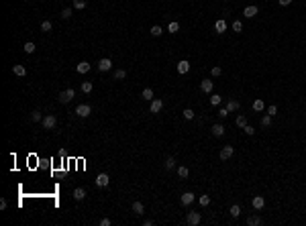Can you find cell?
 I'll return each instance as SVG.
<instances>
[{
	"label": "cell",
	"instance_id": "1",
	"mask_svg": "<svg viewBox=\"0 0 306 226\" xmlns=\"http://www.w3.org/2000/svg\"><path fill=\"white\" fill-rule=\"evenodd\" d=\"M41 124H43V128L45 130H51V128H55V124H57V118L53 114H47L43 120H41Z\"/></svg>",
	"mask_w": 306,
	"mask_h": 226
},
{
	"label": "cell",
	"instance_id": "2",
	"mask_svg": "<svg viewBox=\"0 0 306 226\" xmlns=\"http://www.w3.org/2000/svg\"><path fill=\"white\" fill-rule=\"evenodd\" d=\"M73 96H76V92H73L72 88H68V90H63V92L59 94V102L61 104H68V102H72Z\"/></svg>",
	"mask_w": 306,
	"mask_h": 226
},
{
	"label": "cell",
	"instance_id": "3",
	"mask_svg": "<svg viewBox=\"0 0 306 226\" xmlns=\"http://www.w3.org/2000/svg\"><path fill=\"white\" fill-rule=\"evenodd\" d=\"M90 112H92L90 104H80V106L76 108V114H78L80 118H86V116H90Z\"/></svg>",
	"mask_w": 306,
	"mask_h": 226
},
{
	"label": "cell",
	"instance_id": "4",
	"mask_svg": "<svg viewBox=\"0 0 306 226\" xmlns=\"http://www.w3.org/2000/svg\"><path fill=\"white\" fill-rule=\"evenodd\" d=\"M108 184H110L108 173H98V175H96V185H98V188H106Z\"/></svg>",
	"mask_w": 306,
	"mask_h": 226
},
{
	"label": "cell",
	"instance_id": "5",
	"mask_svg": "<svg viewBox=\"0 0 306 226\" xmlns=\"http://www.w3.org/2000/svg\"><path fill=\"white\" fill-rule=\"evenodd\" d=\"M186 222H188L190 226L200 224V214H198V212H188V216H186Z\"/></svg>",
	"mask_w": 306,
	"mask_h": 226
},
{
	"label": "cell",
	"instance_id": "6",
	"mask_svg": "<svg viewBox=\"0 0 306 226\" xmlns=\"http://www.w3.org/2000/svg\"><path fill=\"white\" fill-rule=\"evenodd\" d=\"M161 108H163V100H159V98H153V100H151V108H149V110L153 112V114H157Z\"/></svg>",
	"mask_w": 306,
	"mask_h": 226
},
{
	"label": "cell",
	"instance_id": "7",
	"mask_svg": "<svg viewBox=\"0 0 306 226\" xmlns=\"http://www.w3.org/2000/svg\"><path fill=\"white\" fill-rule=\"evenodd\" d=\"M231 157H233V147L224 145L223 149H220V159H223V161H227V159H231Z\"/></svg>",
	"mask_w": 306,
	"mask_h": 226
},
{
	"label": "cell",
	"instance_id": "8",
	"mask_svg": "<svg viewBox=\"0 0 306 226\" xmlns=\"http://www.w3.org/2000/svg\"><path fill=\"white\" fill-rule=\"evenodd\" d=\"M180 202L184 206H190L192 202H194V194H192V192H184V194H182V198H180Z\"/></svg>",
	"mask_w": 306,
	"mask_h": 226
},
{
	"label": "cell",
	"instance_id": "9",
	"mask_svg": "<svg viewBox=\"0 0 306 226\" xmlns=\"http://www.w3.org/2000/svg\"><path fill=\"white\" fill-rule=\"evenodd\" d=\"M110 67H112V61L108 59V57H104V59L98 61V69H100V71H108Z\"/></svg>",
	"mask_w": 306,
	"mask_h": 226
},
{
	"label": "cell",
	"instance_id": "10",
	"mask_svg": "<svg viewBox=\"0 0 306 226\" xmlns=\"http://www.w3.org/2000/svg\"><path fill=\"white\" fill-rule=\"evenodd\" d=\"M251 206H253L255 210H261L263 206H265V200H263V196H255L253 200H251Z\"/></svg>",
	"mask_w": 306,
	"mask_h": 226
},
{
	"label": "cell",
	"instance_id": "11",
	"mask_svg": "<svg viewBox=\"0 0 306 226\" xmlns=\"http://www.w3.org/2000/svg\"><path fill=\"white\" fill-rule=\"evenodd\" d=\"M212 88H214V84H212L210 80H202V81H200V90H202V92H206V94H210Z\"/></svg>",
	"mask_w": 306,
	"mask_h": 226
},
{
	"label": "cell",
	"instance_id": "12",
	"mask_svg": "<svg viewBox=\"0 0 306 226\" xmlns=\"http://www.w3.org/2000/svg\"><path fill=\"white\" fill-rule=\"evenodd\" d=\"M84 198H86V189H84V188H76V189H73V200H76V202H82Z\"/></svg>",
	"mask_w": 306,
	"mask_h": 226
},
{
	"label": "cell",
	"instance_id": "13",
	"mask_svg": "<svg viewBox=\"0 0 306 226\" xmlns=\"http://www.w3.org/2000/svg\"><path fill=\"white\" fill-rule=\"evenodd\" d=\"M190 71V61L182 59L180 63H178V73H188Z\"/></svg>",
	"mask_w": 306,
	"mask_h": 226
},
{
	"label": "cell",
	"instance_id": "14",
	"mask_svg": "<svg viewBox=\"0 0 306 226\" xmlns=\"http://www.w3.org/2000/svg\"><path fill=\"white\" fill-rule=\"evenodd\" d=\"M214 31H216V33H224V31H227V22H224V18H218V21L214 22Z\"/></svg>",
	"mask_w": 306,
	"mask_h": 226
},
{
	"label": "cell",
	"instance_id": "15",
	"mask_svg": "<svg viewBox=\"0 0 306 226\" xmlns=\"http://www.w3.org/2000/svg\"><path fill=\"white\" fill-rule=\"evenodd\" d=\"M13 73L18 76V77H23V76H27V67L25 65H13Z\"/></svg>",
	"mask_w": 306,
	"mask_h": 226
},
{
	"label": "cell",
	"instance_id": "16",
	"mask_svg": "<svg viewBox=\"0 0 306 226\" xmlns=\"http://www.w3.org/2000/svg\"><path fill=\"white\" fill-rule=\"evenodd\" d=\"M90 67H92V65L88 63V61H80L76 69H78V73H88V71H90Z\"/></svg>",
	"mask_w": 306,
	"mask_h": 226
},
{
	"label": "cell",
	"instance_id": "17",
	"mask_svg": "<svg viewBox=\"0 0 306 226\" xmlns=\"http://www.w3.org/2000/svg\"><path fill=\"white\" fill-rule=\"evenodd\" d=\"M255 14H257V6H247L243 10V17H247V18H253Z\"/></svg>",
	"mask_w": 306,
	"mask_h": 226
},
{
	"label": "cell",
	"instance_id": "18",
	"mask_svg": "<svg viewBox=\"0 0 306 226\" xmlns=\"http://www.w3.org/2000/svg\"><path fill=\"white\" fill-rule=\"evenodd\" d=\"M210 130H212V135H214V137H223V135H224V126H223V124H214Z\"/></svg>",
	"mask_w": 306,
	"mask_h": 226
},
{
	"label": "cell",
	"instance_id": "19",
	"mask_svg": "<svg viewBox=\"0 0 306 226\" xmlns=\"http://www.w3.org/2000/svg\"><path fill=\"white\" fill-rule=\"evenodd\" d=\"M133 212L137 214V216H141V214L145 212V206H143V202H135V204H133Z\"/></svg>",
	"mask_w": 306,
	"mask_h": 226
},
{
	"label": "cell",
	"instance_id": "20",
	"mask_svg": "<svg viewBox=\"0 0 306 226\" xmlns=\"http://www.w3.org/2000/svg\"><path fill=\"white\" fill-rule=\"evenodd\" d=\"M235 122H237V126H239V128H241V130H243V128L247 126V116H245V114H239V116H237V120H235Z\"/></svg>",
	"mask_w": 306,
	"mask_h": 226
},
{
	"label": "cell",
	"instance_id": "21",
	"mask_svg": "<svg viewBox=\"0 0 306 226\" xmlns=\"http://www.w3.org/2000/svg\"><path fill=\"white\" fill-rule=\"evenodd\" d=\"M227 110H228V112H235V110H239V102H237V100H233V98H231V100L227 102Z\"/></svg>",
	"mask_w": 306,
	"mask_h": 226
},
{
	"label": "cell",
	"instance_id": "22",
	"mask_svg": "<svg viewBox=\"0 0 306 226\" xmlns=\"http://www.w3.org/2000/svg\"><path fill=\"white\" fill-rule=\"evenodd\" d=\"M251 108H253L255 112H261L263 108H265V104H263V100H255V102L251 104Z\"/></svg>",
	"mask_w": 306,
	"mask_h": 226
},
{
	"label": "cell",
	"instance_id": "23",
	"mask_svg": "<svg viewBox=\"0 0 306 226\" xmlns=\"http://www.w3.org/2000/svg\"><path fill=\"white\" fill-rule=\"evenodd\" d=\"M247 224H249V226H257V224H261V218L253 214V216H249V218H247Z\"/></svg>",
	"mask_w": 306,
	"mask_h": 226
},
{
	"label": "cell",
	"instance_id": "24",
	"mask_svg": "<svg viewBox=\"0 0 306 226\" xmlns=\"http://www.w3.org/2000/svg\"><path fill=\"white\" fill-rule=\"evenodd\" d=\"M23 49H25V53H29V55H31V53H35V43L33 41H27L25 45H23Z\"/></svg>",
	"mask_w": 306,
	"mask_h": 226
},
{
	"label": "cell",
	"instance_id": "25",
	"mask_svg": "<svg viewBox=\"0 0 306 226\" xmlns=\"http://www.w3.org/2000/svg\"><path fill=\"white\" fill-rule=\"evenodd\" d=\"M31 120H33V122H39V120H43V114H41L39 110H33L31 112Z\"/></svg>",
	"mask_w": 306,
	"mask_h": 226
},
{
	"label": "cell",
	"instance_id": "26",
	"mask_svg": "<svg viewBox=\"0 0 306 226\" xmlns=\"http://www.w3.org/2000/svg\"><path fill=\"white\" fill-rule=\"evenodd\" d=\"M165 169H169V171L176 169V159H173V157H168V159H165Z\"/></svg>",
	"mask_w": 306,
	"mask_h": 226
},
{
	"label": "cell",
	"instance_id": "27",
	"mask_svg": "<svg viewBox=\"0 0 306 226\" xmlns=\"http://www.w3.org/2000/svg\"><path fill=\"white\" fill-rule=\"evenodd\" d=\"M141 96H143V100H153V90H151V88H145Z\"/></svg>",
	"mask_w": 306,
	"mask_h": 226
},
{
	"label": "cell",
	"instance_id": "28",
	"mask_svg": "<svg viewBox=\"0 0 306 226\" xmlns=\"http://www.w3.org/2000/svg\"><path fill=\"white\" fill-rule=\"evenodd\" d=\"M51 29H53L51 21H43V22H41V31H43V33H49Z\"/></svg>",
	"mask_w": 306,
	"mask_h": 226
},
{
	"label": "cell",
	"instance_id": "29",
	"mask_svg": "<svg viewBox=\"0 0 306 226\" xmlns=\"http://www.w3.org/2000/svg\"><path fill=\"white\" fill-rule=\"evenodd\" d=\"M92 88H94V86H92V81H84V84H82V92H84V94H90Z\"/></svg>",
	"mask_w": 306,
	"mask_h": 226
},
{
	"label": "cell",
	"instance_id": "30",
	"mask_svg": "<svg viewBox=\"0 0 306 226\" xmlns=\"http://www.w3.org/2000/svg\"><path fill=\"white\" fill-rule=\"evenodd\" d=\"M73 8H76V10L86 8V0H73Z\"/></svg>",
	"mask_w": 306,
	"mask_h": 226
},
{
	"label": "cell",
	"instance_id": "31",
	"mask_svg": "<svg viewBox=\"0 0 306 226\" xmlns=\"http://www.w3.org/2000/svg\"><path fill=\"white\" fill-rule=\"evenodd\" d=\"M272 118H273V116L265 114V116H263V118H261V126H263V128H267V126H269V124H272Z\"/></svg>",
	"mask_w": 306,
	"mask_h": 226
},
{
	"label": "cell",
	"instance_id": "32",
	"mask_svg": "<svg viewBox=\"0 0 306 226\" xmlns=\"http://www.w3.org/2000/svg\"><path fill=\"white\" fill-rule=\"evenodd\" d=\"M178 175H180L182 179H186L190 175V171H188V167H178Z\"/></svg>",
	"mask_w": 306,
	"mask_h": 226
},
{
	"label": "cell",
	"instance_id": "33",
	"mask_svg": "<svg viewBox=\"0 0 306 226\" xmlns=\"http://www.w3.org/2000/svg\"><path fill=\"white\" fill-rule=\"evenodd\" d=\"M228 212H231V216H233V218H237L239 214H241V208L235 204V206H231V210H228Z\"/></svg>",
	"mask_w": 306,
	"mask_h": 226
},
{
	"label": "cell",
	"instance_id": "34",
	"mask_svg": "<svg viewBox=\"0 0 306 226\" xmlns=\"http://www.w3.org/2000/svg\"><path fill=\"white\" fill-rule=\"evenodd\" d=\"M220 100H223V98H220L218 94H212V96H210V104H212V106H218Z\"/></svg>",
	"mask_w": 306,
	"mask_h": 226
},
{
	"label": "cell",
	"instance_id": "35",
	"mask_svg": "<svg viewBox=\"0 0 306 226\" xmlns=\"http://www.w3.org/2000/svg\"><path fill=\"white\" fill-rule=\"evenodd\" d=\"M163 33V31H161V27L159 25H155V27H151V35H153V37H159V35Z\"/></svg>",
	"mask_w": 306,
	"mask_h": 226
},
{
	"label": "cell",
	"instance_id": "36",
	"mask_svg": "<svg viewBox=\"0 0 306 226\" xmlns=\"http://www.w3.org/2000/svg\"><path fill=\"white\" fill-rule=\"evenodd\" d=\"M182 114H184V118H186V120H192V118H194V112H192V108H186Z\"/></svg>",
	"mask_w": 306,
	"mask_h": 226
},
{
	"label": "cell",
	"instance_id": "37",
	"mask_svg": "<svg viewBox=\"0 0 306 226\" xmlns=\"http://www.w3.org/2000/svg\"><path fill=\"white\" fill-rule=\"evenodd\" d=\"M168 29H169V33H178V31H180V25H178L176 21H172V22H169V27H168Z\"/></svg>",
	"mask_w": 306,
	"mask_h": 226
},
{
	"label": "cell",
	"instance_id": "38",
	"mask_svg": "<svg viewBox=\"0 0 306 226\" xmlns=\"http://www.w3.org/2000/svg\"><path fill=\"white\" fill-rule=\"evenodd\" d=\"M114 77H117V80H125L127 71H125V69H117V71H114Z\"/></svg>",
	"mask_w": 306,
	"mask_h": 226
},
{
	"label": "cell",
	"instance_id": "39",
	"mask_svg": "<svg viewBox=\"0 0 306 226\" xmlns=\"http://www.w3.org/2000/svg\"><path fill=\"white\" fill-rule=\"evenodd\" d=\"M233 31H235V33H241V31H243V22L241 21H235L233 22Z\"/></svg>",
	"mask_w": 306,
	"mask_h": 226
},
{
	"label": "cell",
	"instance_id": "40",
	"mask_svg": "<svg viewBox=\"0 0 306 226\" xmlns=\"http://www.w3.org/2000/svg\"><path fill=\"white\" fill-rule=\"evenodd\" d=\"M69 17H72V8H63V10H61V18H63V21H68Z\"/></svg>",
	"mask_w": 306,
	"mask_h": 226
},
{
	"label": "cell",
	"instance_id": "41",
	"mask_svg": "<svg viewBox=\"0 0 306 226\" xmlns=\"http://www.w3.org/2000/svg\"><path fill=\"white\" fill-rule=\"evenodd\" d=\"M200 206H208V204H210V196H200Z\"/></svg>",
	"mask_w": 306,
	"mask_h": 226
},
{
	"label": "cell",
	"instance_id": "42",
	"mask_svg": "<svg viewBox=\"0 0 306 226\" xmlns=\"http://www.w3.org/2000/svg\"><path fill=\"white\" fill-rule=\"evenodd\" d=\"M267 114H269V116H276V114H278V108H276V106L272 104V106L267 108Z\"/></svg>",
	"mask_w": 306,
	"mask_h": 226
},
{
	"label": "cell",
	"instance_id": "43",
	"mask_svg": "<svg viewBox=\"0 0 306 226\" xmlns=\"http://www.w3.org/2000/svg\"><path fill=\"white\" fill-rule=\"evenodd\" d=\"M220 73H223V69H220L218 65H214V67H212V76H214V77H218Z\"/></svg>",
	"mask_w": 306,
	"mask_h": 226
},
{
	"label": "cell",
	"instance_id": "44",
	"mask_svg": "<svg viewBox=\"0 0 306 226\" xmlns=\"http://www.w3.org/2000/svg\"><path fill=\"white\" fill-rule=\"evenodd\" d=\"M243 130H245V135H255V128H253V126H249V124H247Z\"/></svg>",
	"mask_w": 306,
	"mask_h": 226
},
{
	"label": "cell",
	"instance_id": "45",
	"mask_svg": "<svg viewBox=\"0 0 306 226\" xmlns=\"http://www.w3.org/2000/svg\"><path fill=\"white\" fill-rule=\"evenodd\" d=\"M218 116H220V118H227V116H228V110H227V108H220V110H218Z\"/></svg>",
	"mask_w": 306,
	"mask_h": 226
},
{
	"label": "cell",
	"instance_id": "46",
	"mask_svg": "<svg viewBox=\"0 0 306 226\" xmlns=\"http://www.w3.org/2000/svg\"><path fill=\"white\" fill-rule=\"evenodd\" d=\"M100 226H110V218H102V220H100Z\"/></svg>",
	"mask_w": 306,
	"mask_h": 226
},
{
	"label": "cell",
	"instance_id": "47",
	"mask_svg": "<svg viewBox=\"0 0 306 226\" xmlns=\"http://www.w3.org/2000/svg\"><path fill=\"white\" fill-rule=\"evenodd\" d=\"M0 210H6V200H0Z\"/></svg>",
	"mask_w": 306,
	"mask_h": 226
},
{
	"label": "cell",
	"instance_id": "48",
	"mask_svg": "<svg viewBox=\"0 0 306 226\" xmlns=\"http://www.w3.org/2000/svg\"><path fill=\"white\" fill-rule=\"evenodd\" d=\"M290 2H292V0H280V4H282V6H288Z\"/></svg>",
	"mask_w": 306,
	"mask_h": 226
}]
</instances>
